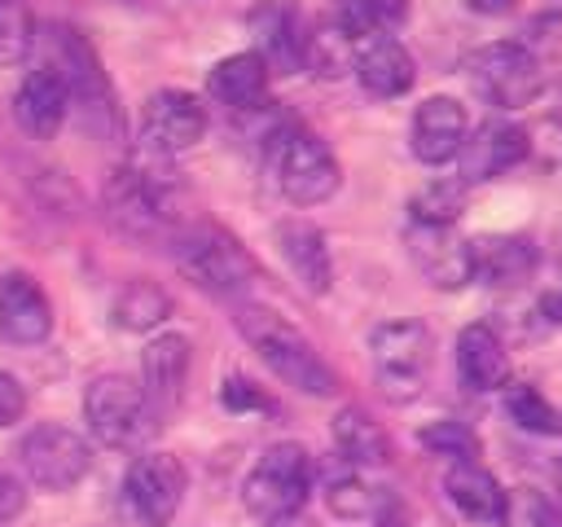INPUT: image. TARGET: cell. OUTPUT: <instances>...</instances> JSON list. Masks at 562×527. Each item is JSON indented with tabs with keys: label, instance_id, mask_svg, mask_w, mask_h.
Wrapping results in <instances>:
<instances>
[{
	"label": "cell",
	"instance_id": "cell-39",
	"mask_svg": "<svg viewBox=\"0 0 562 527\" xmlns=\"http://www.w3.org/2000/svg\"><path fill=\"white\" fill-rule=\"evenodd\" d=\"M268 527H307V523H299V514H294V518H272Z\"/></svg>",
	"mask_w": 562,
	"mask_h": 527
},
{
	"label": "cell",
	"instance_id": "cell-8",
	"mask_svg": "<svg viewBox=\"0 0 562 527\" xmlns=\"http://www.w3.org/2000/svg\"><path fill=\"white\" fill-rule=\"evenodd\" d=\"M44 44H48V53H53V61H57V66H48V70H57V75L66 79L70 101H79V105L88 110V119H101L105 127H119L114 92H110V79H105V70H101L92 44H88L75 26H48V40H44Z\"/></svg>",
	"mask_w": 562,
	"mask_h": 527
},
{
	"label": "cell",
	"instance_id": "cell-32",
	"mask_svg": "<svg viewBox=\"0 0 562 527\" xmlns=\"http://www.w3.org/2000/svg\"><path fill=\"white\" fill-rule=\"evenodd\" d=\"M35 44V13L26 0H0V66H18Z\"/></svg>",
	"mask_w": 562,
	"mask_h": 527
},
{
	"label": "cell",
	"instance_id": "cell-13",
	"mask_svg": "<svg viewBox=\"0 0 562 527\" xmlns=\"http://www.w3.org/2000/svg\"><path fill=\"white\" fill-rule=\"evenodd\" d=\"M250 35H255V53L268 61V70H303V44H307V26L294 0H259L246 18Z\"/></svg>",
	"mask_w": 562,
	"mask_h": 527
},
{
	"label": "cell",
	"instance_id": "cell-9",
	"mask_svg": "<svg viewBox=\"0 0 562 527\" xmlns=\"http://www.w3.org/2000/svg\"><path fill=\"white\" fill-rule=\"evenodd\" d=\"M338 180H342L338 158H334V149H329L321 136L294 127V132L277 145V184H281V193H285L294 206H316V202L334 198Z\"/></svg>",
	"mask_w": 562,
	"mask_h": 527
},
{
	"label": "cell",
	"instance_id": "cell-5",
	"mask_svg": "<svg viewBox=\"0 0 562 527\" xmlns=\"http://www.w3.org/2000/svg\"><path fill=\"white\" fill-rule=\"evenodd\" d=\"M373 373L386 400L408 404L422 395L426 369H430V329L422 321H386L369 334Z\"/></svg>",
	"mask_w": 562,
	"mask_h": 527
},
{
	"label": "cell",
	"instance_id": "cell-17",
	"mask_svg": "<svg viewBox=\"0 0 562 527\" xmlns=\"http://www.w3.org/2000/svg\"><path fill=\"white\" fill-rule=\"evenodd\" d=\"M66 114H70V88H66V79L57 70L40 66V70H31L18 83V92H13V119L35 141L57 136V127L66 123Z\"/></svg>",
	"mask_w": 562,
	"mask_h": 527
},
{
	"label": "cell",
	"instance_id": "cell-30",
	"mask_svg": "<svg viewBox=\"0 0 562 527\" xmlns=\"http://www.w3.org/2000/svg\"><path fill=\"white\" fill-rule=\"evenodd\" d=\"M413 220L417 224H452L465 211V180H430L417 198H413Z\"/></svg>",
	"mask_w": 562,
	"mask_h": 527
},
{
	"label": "cell",
	"instance_id": "cell-38",
	"mask_svg": "<svg viewBox=\"0 0 562 527\" xmlns=\"http://www.w3.org/2000/svg\"><path fill=\"white\" fill-rule=\"evenodd\" d=\"M470 9H479V13H509L514 0H470Z\"/></svg>",
	"mask_w": 562,
	"mask_h": 527
},
{
	"label": "cell",
	"instance_id": "cell-35",
	"mask_svg": "<svg viewBox=\"0 0 562 527\" xmlns=\"http://www.w3.org/2000/svg\"><path fill=\"white\" fill-rule=\"evenodd\" d=\"M22 408H26V391H22V382H18L13 373L0 369V426H13V422L22 417Z\"/></svg>",
	"mask_w": 562,
	"mask_h": 527
},
{
	"label": "cell",
	"instance_id": "cell-16",
	"mask_svg": "<svg viewBox=\"0 0 562 527\" xmlns=\"http://www.w3.org/2000/svg\"><path fill=\"white\" fill-rule=\"evenodd\" d=\"M53 334V307L48 294L31 272H9L0 281V338L13 347H35Z\"/></svg>",
	"mask_w": 562,
	"mask_h": 527
},
{
	"label": "cell",
	"instance_id": "cell-21",
	"mask_svg": "<svg viewBox=\"0 0 562 527\" xmlns=\"http://www.w3.org/2000/svg\"><path fill=\"white\" fill-rule=\"evenodd\" d=\"M206 92H211L220 105H228V110H237V114H250L255 105H263V92H268V61H263L255 48L233 53V57H224V61L211 66Z\"/></svg>",
	"mask_w": 562,
	"mask_h": 527
},
{
	"label": "cell",
	"instance_id": "cell-3",
	"mask_svg": "<svg viewBox=\"0 0 562 527\" xmlns=\"http://www.w3.org/2000/svg\"><path fill=\"white\" fill-rule=\"evenodd\" d=\"M312 457L303 444H272L246 474L241 483V501L255 518L272 523V518H294L307 505L312 492Z\"/></svg>",
	"mask_w": 562,
	"mask_h": 527
},
{
	"label": "cell",
	"instance_id": "cell-24",
	"mask_svg": "<svg viewBox=\"0 0 562 527\" xmlns=\"http://www.w3.org/2000/svg\"><path fill=\"white\" fill-rule=\"evenodd\" d=\"M470 255H474V281L487 285H518L536 268V246L527 237H474Z\"/></svg>",
	"mask_w": 562,
	"mask_h": 527
},
{
	"label": "cell",
	"instance_id": "cell-19",
	"mask_svg": "<svg viewBox=\"0 0 562 527\" xmlns=\"http://www.w3.org/2000/svg\"><path fill=\"white\" fill-rule=\"evenodd\" d=\"M457 378L461 386L470 391H501L505 378H509V356H505V343L492 325L474 321L457 334Z\"/></svg>",
	"mask_w": 562,
	"mask_h": 527
},
{
	"label": "cell",
	"instance_id": "cell-10",
	"mask_svg": "<svg viewBox=\"0 0 562 527\" xmlns=\"http://www.w3.org/2000/svg\"><path fill=\"white\" fill-rule=\"evenodd\" d=\"M123 492L145 527H171L184 501V466L171 452H140L123 474Z\"/></svg>",
	"mask_w": 562,
	"mask_h": 527
},
{
	"label": "cell",
	"instance_id": "cell-2",
	"mask_svg": "<svg viewBox=\"0 0 562 527\" xmlns=\"http://www.w3.org/2000/svg\"><path fill=\"white\" fill-rule=\"evenodd\" d=\"M176 264L193 285H202L211 294H241L259 277V264L250 259V250L220 224L184 228L176 242Z\"/></svg>",
	"mask_w": 562,
	"mask_h": 527
},
{
	"label": "cell",
	"instance_id": "cell-15",
	"mask_svg": "<svg viewBox=\"0 0 562 527\" xmlns=\"http://www.w3.org/2000/svg\"><path fill=\"white\" fill-rule=\"evenodd\" d=\"M470 136V119H465V105L452 101V97H426L413 114V132H408V145L417 154V162L426 167H439L448 158L461 154Z\"/></svg>",
	"mask_w": 562,
	"mask_h": 527
},
{
	"label": "cell",
	"instance_id": "cell-28",
	"mask_svg": "<svg viewBox=\"0 0 562 527\" xmlns=\"http://www.w3.org/2000/svg\"><path fill=\"white\" fill-rule=\"evenodd\" d=\"M408 18V0H338V26L351 40L391 35Z\"/></svg>",
	"mask_w": 562,
	"mask_h": 527
},
{
	"label": "cell",
	"instance_id": "cell-11",
	"mask_svg": "<svg viewBox=\"0 0 562 527\" xmlns=\"http://www.w3.org/2000/svg\"><path fill=\"white\" fill-rule=\"evenodd\" d=\"M408 255L417 264V272L439 285V290H461L465 281H474V255L470 242L452 233V224H417L408 220Z\"/></svg>",
	"mask_w": 562,
	"mask_h": 527
},
{
	"label": "cell",
	"instance_id": "cell-12",
	"mask_svg": "<svg viewBox=\"0 0 562 527\" xmlns=\"http://www.w3.org/2000/svg\"><path fill=\"white\" fill-rule=\"evenodd\" d=\"M206 132V105L193 92L180 88H162L145 101V123H140V145L158 149V154H180L189 145H198Z\"/></svg>",
	"mask_w": 562,
	"mask_h": 527
},
{
	"label": "cell",
	"instance_id": "cell-20",
	"mask_svg": "<svg viewBox=\"0 0 562 527\" xmlns=\"http://www.w3.org/2000/svg\"><path fill=\"white\" fill-rule=\"evenodd\" d=\"M356 79L373 97H404L417 79V66L400 40L373 35V40H360L356 48Z\"/></svg>",
	"mask_w": 562,
	"mask_h": 527
},
{
	"label": "cell",
	"instance_id": "cell-23",
	"mask_svg": "<svg viewBox=\"0 0 562 527\" xmlns=\"http://www.w3.org/2000/svg\"><path fill=\"white\" fill-rule=\"evenodd\" d=\"M443 492L457 505V514H465L470 523H501L505 492L479 461H452V470L443 479Z\"/></svg>",
	"mask_w": 562,
	"mask_h": 527
},
{
	"label": "cell",
	"instance_id": "cell-18",
	"mask_svg": "<svg viewBox=\"0 0 562 527\" xmlns=\"http://www.w3.org/2000/svg\"><path fill=\"white\" fill-rule=\"evenodd\" d=\"M140 391L149 400L154 413H171L184 395V378H189V338L184 334H158L149 338V347L140 351Z\"/></svg>",
	"mask_w": 562,
	"mask_h": 527
},
{
	"label": "cell",
	"instance_id": "cell-27",
	"mask_svg": "<svg viewBox=\"0 0 562 527\" xmlns=\"http://www.w3.org/2000/svg\"><path fill=\"white\" fill-rule=\"evenodd\" d=\"M356 48H360V44H356L338 22H329V26L307 31L303 66H307L312 75H321V79H338V75L356 70Z\"/></svg>",
	"mask_w": 562,
	"mask_h": 527
},
{
	"label": "cell",
	"instance_id": "cell-4",
	"mask_svg": "<svg viewBox=\"0 0 562 527\" xmlns=\"http://www.w3.org/2000/svg\"><path fill=\"white\" fill-rule=\"evenodd\" d=\"M83 417H88L92 439L105 448H136L154 426V408H149L140 382H132L123 373H101L88 382Z\"/></svg>",
	"mask_w": 562,
	"mask_h": 527
},
{
	"label": "cell",
	"instance_id": "cell-31",
	"mask_svg": "<svg viewBox=\"0 0 562 527\" xmlns=\"http://www.w3.org/2000/svg\"><path fill=\"white\" fill-rule=\"evenodd\" d=\"M417 444H422L426 452H435V457L479 461V435H474L465 422H457V417H439V422L422 426V430H417Z\"/></svg>",
	"mask_w": 562,
	"mask_h": 527
},
{
	"label": "cell",
	"instance_id": "cell-33",
	"mask_svg": "<svg viewBox=\"0 0 562 527\" xmlns=\"http://www.w3.org/2000/svg\"><path fill=\"white\" fill-rule=\"evenodd\" d=\"M501 523H505V527H562V514H558V505H553L544 492H536V487H514V492H505Z\"/></svg>",
	"mask_w": 562,
	"mask_h": 527
},
{
	"label": "cell",
	"instance_id": "cell-37",
	"mask_svg": "<svg viewBox=\"0 0 562 527\" xmlns=\"http://www.w3.org/2000/svg\"><path fill=\"white\" fill-rule=\"evenodd\" d=\"M540 312L553 321V325H562V290H553V294H544L540 299Z\"/></svg>",
	"mask_w": 562,
	"mask_h": 527
},
{
	"label": "cell",
	"instance_id": "cell-29",
	"mask_svg": "<svg viewBox=\"0 0 562 527\" xmlns=\"http://www.w3.org/2000/svg\"><path fill=\"white\" fill-rule=\"evenodd\" d=\"M505 413L527 430V435H558L562 413L531 386V382H509L505 386Z\"/></svg>",
	"mask_w": 562,
	"mask_h": 527
},
{
	"label": "cell",
	"instance_id": "cell-6",
	"mask_svg": "<svg viewBox=\"0 0 562 527\" xmlns=\"http://www.w3.org/2000/svg\"><path fill=\"white\" fill-rule=\"evenodd\" d=\"M465 70H470L474 92L496 110H522L540 92V57L518 40L479 48Z\"/></svg>",
	"mask_w": 562,
	"mask_h": 527
},
{
	"label": "cell",
	"instance_id": "cell-7",
	"mask_svg": "<svg viewBox=\"0 0 562 527\" xmlns=\"http://www.w3.org/2000/svg\"><path fill=\"white\" fill-rule=\"evenodd\" d=\"M18 461L26 470V479L44 492H70L79 479H88L92 470V448L83 435H75L70 426L44 422L31 426L18 444Z\"/></svg>",
	"mask_w": 562,
	"mask_h": 527
},
{
	"label": "cell",
	"instance_id": "cell-36",
	"mask_svg": "<svg viewBox=\"0 0 562 527\" xmlns=\"http://www.w3.org/2000/svg\"><path fill=\"white\" fill-rule=\"evenodd\" d=\"M22 509V483L18 479H9L4 470H0V523L4 518H13Z\"/></svg>",
	"mask_w": 562,
	"mask_h": 527
},
{
	"label": "cell",
	"instance_id": "cell-1",
	"mask_svg": "<svg viewBox=\"0 0 562 527\" xmlns=\"http://www.w3.org/2000/svg\"><path fill=\"white\" fill-rule=\"evenodd\" d=\"M237 329L241 338L259 351V360L294 391L303 395H334L338 391V373L316 356V347L277 312L268 307H237Z\"/></svg>",
	"mask_w": 562,
	"mask_h": 527
},
{
	"label": "cell",
	"instance_id": "cell-25",
	"mask_svg": "<svg viewBox=\"0 0 562 527\" xmlns=\"http://www.w3.org/2000/svg\"><path fill=\"white\" fill-rule=\"evenodd\" d=\"M334 444H338L342 461L356 466V470H369V466H386L391 461L386 430L364 408H356V404H347V408L334 413Z\"/></svg>",
	"mask_w": 562,
	"mask_h": 527
},
{
	"label": "cell",
	"instance_id": "cell-22",
	"mask_svg": "<svg viewBox=\"0 0 562 527\" xmlns=\"http://www.w3.org/2000/svg\"><path fill=\"white\" fill-rule=\"evenodd\" d=\"M277 246H281V259L290 264V272L299 277V285L307 294H325L329 281H334V268H329V246H325V233L307 220H285L277 224Z\"/></svg>",
	"mask_w": 562,
	"mask_h": 527
},
{
	"label": "cell",
	"instance_id": "cell-26",
	"mask_svg": "<svg viewBox=\"0 0 562 527\" xmlns=\"http://www.w3.org/2000/svg\"><path fill=\"white\" fill-rule=\"evenodd\" d=\"M167 312H171V299H167V290L154 285V281H127V285L119 290L114 307H110L114 325H119V329H132V334H145V329L162 325Z\"/></svg>",
	"mask_w": 562,
	"mask_h": 527
},
{
	"label": "cell",
	"instance_id": "cell-34",
	"mask_svg": "<svg viewBox=\"0 0 562 527\" xmlns=\"http://www.w3.org/2000/svg\"><path fill=\"white\" fill-rule=\"evenodd\" d=\"M220 404L233 408V413H268V408H272V400H268L255 382H246V378H228V382L220 386Z\"/></svg>",
	"mask_w": 562,
	"mask_h": 527
},
{
	"label": "cell",
	"instance_id": "cell-14",
	"mask_svg": "<svg viewBox=\"0 0 562 527\" xmlns=\"http://www.w3.org/2000/svg\"><path fill=\"white\" fill-rule=\"evenodd\" d=\"M522 158H527V132H522L518 123L501 119V114L487 119V123H479V127L465 136L461 154H457L465 184L496 180V176H505L509 167H518Z\"/></svg>",
	"mask_w": 562,
	"mask_h": 527
}]
</instances>
